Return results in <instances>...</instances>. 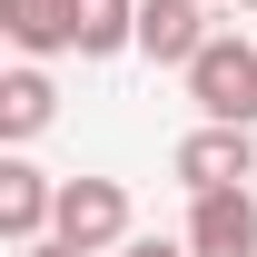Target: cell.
I'll return each instance as SVG.
<instances>
[{"instance_id":"6da1fadb","label":"cell","mask_w":257,"mask_h":257,"mask_svg":"<svg viewBox=\"0 0 257 257\" xmlns=\"http://www.w3.org/2000/svg\"><path fill=\"white\" fill-rule=\"evenodd\" d=\"M178 79H188V109H198V119H218V128H257V50H247L237 30H218L188 69H178Z\"/></svg>"},{"instance_id":"7a4b0ae2","label":"cell","mask_w":257,"mask_h":257,"mask_svg":"<svg viewBox=\"0 0 257 257\" xmlns=\"http://www.w3.org/2000/svg\"><path fill=\"white\" fill-rule=\"evenodd\" d=\"M50 237L79 257H119L139 227H128V188L119 178H60V218H50Z\"/></svg>"},{"instance_id":"3957f363","label":"cell","mask_w":257,"mask_h":257,"mask_svg":"<svg viewBox=\"0 0 257 257\" xmlns=\"http://www.w3.org/2000/svg\"><path fill=\"white\" fill-rule=\"evenodd\" d=\"M168 178L188 198H208V188H247L257 178V128H218V119H198L178 149H168Z\"/></svg>"},{"instance_id":"277c9868","label":"cell","mask_w":257,"mask_h":257,"mask_svg":"<svg viewBox=\"0 0 257 257\" xmlns=\"http://www.w3.org/2000/svg\"><path fill=\"white\" fill-rule=\"evenodd\" d=\"M50 218H60V178L10 149V159H0V237H10V247H40Z\"/></svg>"},{"instance_id":"5b68a950","label":"cell","mask_w":257,"mask_h":257,"mask_svg":"<svg viewBox=\"0 0 257 257\" xmlns=\"http://www.w3.org/2000/svg\"><path fill=\"white\" fill-rule=\"evenodd\" d=\"M188 257H257V198L247 188L188 198Z\"/></svg>"},{"instance_id":"8992f818","label":"cell","mask_w":257,"mask_h":257,"mask_svg":"<svg viewBox=\"0 0 257 257\" xmlns=\"http://www.w3.org/2000/svg\"><path fill=\"white\" fill-rule=\"evenodd\" d=\"M208 40H218V30H208V10H198V0H139V60L188 69Z\"/></svg>"},{"instance_id":"52a82bcc","label":"cell","mask_w":257,"mask_h":257,"mask_svg":"<svg viewBox=\"0 0 257 257\" xmlns=\"http://www.w3.org/2000/svg\"><path fill=\"white\" fill-rule=\"evenodd\" d=\"M0 30L20 60H60L79 50V0H0Z\"/></svg>"},{"instance_id":"ba28073f","label":"cell","mask_w":257,"mask_h":257,"mask_svg":"<svg viewBox=\"0 0 257 257\" xmlns=\"http://www.w3.org/2000/svg\"><path fill=\"white\" fill-rule=\"evenodd\" d=\"M50 119H60V89H50V69H40V60L0 69V139H10V149H30Z\"/></svg>"},{"instance_id":"9c48e42d","label":"cell","mask_w":257,"mask_h":257,"mask_svg":"<svg viewBox=\"0 0 257 257\" xmlns=\"http://www.w3.org/2000/svg\"><path fill=\"white\" fill-rule=\"evenodd\" d=\"M139 50V0H79V60Z\"/></svg>"},{"instance_id":"30bf717a","label":"cell","mask_w":257,"mask_h":257,"mask_svg":"<svg viewBox=\"0 0 257 257\" xmlns=\"http://www.w3.org/2000/svg\"><path fill=\"white\" fill-rule=\"evenodd\" d=\"M119 257H188V237H128Z\"/></svg>"},{"instance_id":"8fae6325","label":"cell","mask_w":257,"mask_h":257,"mask_svg":"<svg viewBox=\"0 0 257 257\" xmlns=\"http://www.w3.org/2000/svg\"><path fill=\"white\" fill-rule=\"evenodd\" d=\"M20 257H79V247H60V237H40V247H20Z\"/></svg>"},{"instance_id":"7c38bea8","label":"cell","mask_w":257,"mask_h":257,"mask_svg":"<svg viewBox=\"0 0 257 257\" xmlns=\"http://www.w3.org/2000/svg\"><path fill=\"white\" fill-rule=\"evenodd\" d=\"M247 10H257V0H247Z\"/></svg>"}]
</instances>
